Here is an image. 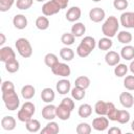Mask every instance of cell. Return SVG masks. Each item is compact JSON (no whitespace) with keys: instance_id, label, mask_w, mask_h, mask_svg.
<instances>
[{"instance_id":"cell-1","label":"cell","mask_w":134,"mask_h":134,"mask_svg":"<svg viewBox=\"0 0 134 134\" xmlns=\"http://www.w3.org/2000/svg\"><path fill=\"white\" fill-rule=\"evenodd\" d=\"M118 28H119V21L117 20L116 17L110 16L103 23V25H102V32L105 35V37L113 38V37L116 36V34L118 31Z\"/></svg>"},{"instance_id":"cell-2","label":"cell","mask_w":134,"mask_h":134,"mask_svg":"<svg viewBox=\"0 0 134 134\" xmlns=\"http://www.w3.org/2000/svg\"><path fill=\"white\" fill-rule=\"evenodd\" d=\"M2 99L6 109L9 111H15L20 106V99L15 90L2 92Z\"/></svg>"},{"instance_id":"cell-3","label":"cell","mask_w":134,"mask_h":134,"mask_svg":"<svg viewBox=\"0 0 134 134\" xmlns=\"http://www.w3.org/2000/svg\"><path fill=\"white\" fill-rule=\"evenodd\" d=\"M16 49L18 51V53L24 58V59H27V58H30L31 54H32V47H31V44L30 42L25 39V38H19L17 41H16Z\"/></svg>"},{"instance_id":"cell-4","label":"cell","mask_w":134,"mask_h":134,"mask_svg":"<svg viewBox=\"0 0 134 134\" xmlns=\"http://www.w3.org/2000/svg\"><path fill=\"white\" fill-rule=\"evenodd\" d=\"M51 69V72L54 74V75H58V76H62V77H68L71 73V69L70 67L66 64V63H62V62H59L57 63Z\"/></svg>"},{"instance_id":"cell-5","label":"cell","mask_w":134,"mask_h":134,"mask_svg":"<svg viewBox=\"0 0 134 134\" xmlns=\"http://www.w3.org/2000/svg\"><path fill=\"white\" fill-rule=\"evenodd\" d=\"M109 127V119L106 115H99V117H95L92 120V128L96 131L104 132Z\"/></svg>"},{"instance_id":"cell-6","label":"cell","mask_w":134,"mask_h":134,"mask_svg":"<svg viewBox=\"0 0 134 134\" xmlns=\"http://www.w3.org/2000/svg\"><path fill=\"white\" fill-rule=\"evenodd\" d=\"M60 10H61V7H60L53 0H50V1L45 2V3L43 4V6H42V13H43V15L46 16V17L55 15V14H58Z\"/></svg>"},{"instance_id":"cell-7","label":"cell","mask_w":134,"mask_h":134,"mask_svg":"<svg viewBox=\"0 0 134 134\" xmlns=\"http://www.w3.org/2000/svg\"><path fill=\"white\" fill-rule=\"evenodd\" d=\"M106 17V13L103 8L100 7H93L89 12V18L92 22L94 23H99L102 22Z\"/></svg>"},{"instance_id":"cell-8","label":"cell","mask_w":134,"mask_h":134,"mask_svg":"<svg viewBox=\"0 0 134 134\" xmlns=\"http://www.w3.org/2000/svg\"><path fill=\"white\" fill-rule=\"evenodd\" d=\"M120 24L126 28H134V12H125L120 15Z\"/></svg>"},{"instance_id":"cell-9","label":"cell","mask_w":134,"mask_h":134,"mask_svg":"<svg viewBox=\"0 0 134 134\" xmlns=\"http://www.w3.org/2000/svg\"><path fill=\"white\" fill-rule=\"evenodd\" d=\"M42 117L46 120H53L57 117V107L48 104L42 109Z\"/></svg>"},{"instance_id":"cell-10","label":"cell","mask_w":134,"mask_h":134,"mask_svg":"<svg viewBox=\"0 0 134 134\" xmlns=\"http://www.w3.org/2000/svg\"><path fill=\"white\" fill-rule=\"evenodd\" d=\"M12 59H16L15 50L9 46L1 47V49H0V61L5 63V62H7Z\"/></svg>"},{"instance_id":"cell-11","label":"cell","mask_w":134,"mask_h":134,"mask_svg":"<svg viewBox=\"0 0 134 134\" xmlns=\"http://www.w3.org/2000/svg\"><path fill=\"white\" fill-rule=\"evenodd\" d=\"M119 103L126 109H130L134 105V96L130 92H121L119 95Z\"/></svg>"},{"instance_id":"cell-12","label":"cell","mask_w":134,"mask_h":134,"mask_svg":"<svg viewBox=\"0 0 134 134\" xmlns=\"http://www.w3.org/2000/svg\"><path fill=\"white\" fill-rule=\"evenodd\" d=\"M55 89L59 92V94L65 95V94H67L71 90V84H70L69 80H67V79L64 77V79L58 81V83L55 85Z\"/></svg>"},{"instance_id":"cell-13","label":"cell","mask_w":134,"mask_h":134,"mask_svg":"<svg viewBox=\"0 0 134 134\" xmlns=\"http://www.w3.org/2000/svg\"><path fill=\"white\" fill-rule=\"evenodd\" d=\"M82 16V10L79 6H71L66 13V19L69 22H76Z\"/></svg>"},{"instance_id":"cell-14","label":"cell","mask_w":134,"mask_h":134,"mask_svg":"<svg viewBox=\"0 0 134 134\" xmlns=\"http://www.w3.org/2000/svg\"><path fill=\"white\" fill-rule=\"evenodd\" d=\"M120 54L117 53L116 51H113V50H109L106 55H105V62L107 63V65L109 66H116L119 61H120Z\"/></svg>"},{"instance_id":"cell-15","label":"cell","mask_w":134,"mask_h":134,"mask_svg":"<svg viewBox=\"0 0 134 134\" xmlns=\"http://www.w3.org/2000/svg\"><path fill=\"white\" fill-rule=\"evenodd\" d=\"M13 24L17 29H24L28 24V20L24 15L18 14L13 18Z\"/></svg>"},{"instance_id":"cell-16","label":"cell","mask_w":134,"mask_h":134,"mask_svg":"<svg viewBox=\"0 0 134 134\" xmlns=\"http://www.w3.org/2000/svg\"><path fill=\"white\" fill-rule=\"evenodd\" d=\"M71 110L69 108H67L66 106L60 104L58 107H57V117H59L61 120H67L70 118V115H71Z\"/></svg>"},{"instance_id":"cell-17","label":"cell","mask_w":134,"mask_h":134,"mask_svg":"<svg viewBox=\"0 0 134 134\" xmlns=\"http://www.w3.org/2000/svg\"><path fill=\"white\" fill-rule=\"evenodd\" d=\"M16 125H17V121H16L15 117H13V116H4L1 119V127L5 131L14 130L16 128Z\"/></svg>"},{"instance_id":"cell-18","label":"cell","mask_w":134,"mask_h":134,"mask_svg":"<svg viewBox=\"0 0 134 134\" xmlns=\"http://www.w3.org/2000/svg\"><path fill=\"white\" fill-rule=\"evenodd\" d=\"M120 57L126 61H132L134 59V46L128 44L124 46L120 50Z\"/></svg>"},{"instance_id":"cell-19","label":"cell","mask_w":134,"mask_h":134,"mask_svg":"<svg viewBox=\"0 0 134 134\" xmlns=\"http://www.w3.org/2000/svg\"><path fill=\"white\" fill-rule=\"evenodd\" d=\"M41 98H42L43 102H45V103H47V104H50V103H52V102L54 100V98H55V93H54V91H53L51 88H49V87L44 88V89L42 90V92H41Z\"/></svg>"},{"instance_id":"cell-20","label":"cell","mask_w":134,"mask_h":134,"mask_svg":"<svg viewBox=\"0 0 134 134\" xmlns=\"http://www.w3.org/2000/svg\"><path fill=\"white\" fill-rule=\"evenodd\" d=\"M118 112H119V110L116 109L115 105L113 103H111V102H108V110H107V114H106L108 119L112 120V121H117Z\"/></svg>"},{"instance_id":"cell-21","label":"cell","mask_w":134,"mask_h":134,"mask_svg":"<svg viewBox=\"0 0 134 134\" xmlns=\"http://www.w3.org/2000/svg\"><path fill=\"white\" fill-rule=\"evenodd\" d=\"M35 94H36V89H35V87L32 85H29V84L25 85L21 89V95H22V97L24 99L29 100L35 96Z\"/></svg>"},{"instance_id":"cell-22","label":"cell","mask_w":134,"mask_h":134,"mask_svg":"<svg viewBox=\"0 0 134 134\" xmlns=\"http://www.w3.org/2000/svg\"><path fill=\"white\" fill-rule=\"evenodd\" d=\"M59 131H60L59 125L53 120H49V122L41 130V133L42 134H57L59 133Z\"/></svg>"},{"instance_id":"cell-23","label":"cell","mask_w":134,"mask_h":134,"mask_svg":"<svg viewBox=\"0 0 134 134\" xmlns=\"http://www.w3.org/2000/svg\"><path fill=\"white\" fill-rule=\"evenodd\" d=\"M86 31V26L84 25V23L82 22H75L72 27H71V34L75 37V38H80L82 37Z\"/></svg>"},{"instance_id":"cell-24","label":"cell","mask_w":134,"mask_h":134,"mask_svg":"<svg viewBox=\"0 0 134 134\" xmlns=\"http://www.w3.org/2000/svg\"><path fill=\"white\" fill-rule=\"evenodd\" d=\"M60 57L62 60H64L65 62H69V61H72L73 58H74V51L69 48L68 46H65L63 47L61 50H60Z\"/></svg>"},{"instance_id":"cell-25","label":"cell","mask_w":134,"mask_h":134,"mask_svg":"<svg viewBox=\"0 0 134 134\" xmlns=\"http://www.w3.org/2000/svg\"><path fill=\"white\" fill-rule=\"evenodd\" d=\"M77 114L82 118H87L92 114V107L89 104H82L77 109Z\"/></svg>"},{"instance_id":"cell-26","label":"cell","mask_w":134,"mask_h":134,"mask_svg":"<svg viewBox=\"0 0 134 134\" xmlns=\"http://www.w3.org/2000/svg\"><path fill=\"white\" fill-rule=\"evenodd\" d=\"M25 127H26V130L30 133H37L40 131L41 129V124L38 119H35V118H31L30 120H28L27 122H25Z\"/></svg>"},{"instance_id":"cell-27","label":"cell","mask_w":134,"mask_h":134,"mask_svg":"<svg viewBox=\"0 0 134 134\" xmlns=\"http://www.w3.org/2000/svg\"><path fill=\"white\" fill-rule=\"evenodd\" d=\"M85 90H86V89H84V88L74 86V87L70 90V93H71L72 98L75 99V100H82V99L85 97V95H86Z\"/></svg>"},{"instance_id":"cell-28","label":"cell","mask_w":134,"mask_h":134,"mask_svg":"<svg viewBox=\"0 0 134 134\" xmlns=\"http://www.w3.org/2000/svg\"><path fill=\"white\" fill-rule=\"evenodd\" d=\"M108 110V102L98 100L94 105V111L97 115H106Z\"/></svg>"},{"instance_id":"cell-29","label":"cell","mask_w":134,"mask_h":134,"mask_svg":"<svg viewBox=\"0 0 134 134\" xmlns=\"http://www.w3.org/2000/svg\"><path fill=\"white\" fill-rule=\"evenodd\" d=\"M132 38H133L132 34L127 31V30H121L117 34V40L121 44H126V45L129 44L132 41Z\"/></svg>"},{"instance_id":"cell-30","label":"cell","mask_w":134,"mask_h":134,"mask_svg":"<svg viewBox=\"0 0 134 134\" xmlns=\"http://www.w3.org/2000/svg\"><path fill=\"white\" fill-rule=\"evenodd\" d=\"M19 67H20V64L17 61V59H12L5 62V69L9 73H16L19 70Z\"/></svg>"},{"instance_id":"cell-31","label":"cell","mask_w":134,"mask_h":134,"mask_svg":"<svg viewBox=\"0 0 134 134\" xmlns=\"http://www.w3.org/2000/svg\"><path fill=\"white\" fill-rule=\"evenodd\" d=\"M36 26L40 30H45L49 27V20L46 16H40L36 19Z\"/></svg>"},{"instance_id":"cell-32","label":"cell","mask_w":134,"mask_h":134,"mask_svg":"<svg viewBox=\"0 0 134 134\" xmlns=\"http://www.w3.org/2000/svg\"><path fill=\"white\" fill-rule=\"evenodd\" d=\"M112 45H113V42H112L111 38H108V37H104V38L99 39V41L97 43V47L99 48V50H110Z\"/></svg>"},{"instance_id":"cell-33","label":"cell","mask_w":134,"mask_h":134,"mask_svg":"<svg viewBox=\"0 0 134 134\" xmlns=\"http://www.w3.org/2000/svg\"><path fill=\"white\" fill-rule=\"evenodd\" d=\"M128 70H129V66H127L126 64L118 63V64L114 67V74H115L117 77H124V76L127 75Z\"/></svg>"},{"instance_id":"cell-34","label":"cell","mask_w":134,"mask_h":134,"mask_svg":"<svg viewBox=\"0 0 134 134\" xmlns=\"http://www.w3.org/2000/svg\"><path fill=\"white\" fill-rule=\"evenodd\" d=\"M74 85L77 86V87H81V88H84V89H87L89 86H90V79L86 75H81V76H77L74 81Z\"/></svg>"},{"instance_id":"cell-35","label":"cell","mask_w":134,"mask_h":134,"mask_svg":"<svg viewBox=\"0 0 134 134\" xmlns=\"http://www.w3.org/2000/svg\"><path fill=\"white\" fill-rule=\"evenodd\" d=\"M44 63H45V65H46L47 67L52 68L57 63H59V59H58V57H57L54 53L49 52V53H47V54L44 57Z\"/></svg>"},{"instance_id":"cell-36","label":"cell","mask_w":134,"mask_h":134,"mask_svg":"<svg viewBox=\"0 0 134 134\" xmlns=\"http://www.w3.org/2000/svg\"><path fill=\"white\" fill-rule=\"evenodd\" d=\"M91 49L89 47H87L85 44H83L82 42L79 44V46L76 47V53L80 58H86L91 53Z\"/></svg>"},{"instance_id":"cell-37","label":"cell","mask_w":134,"mask_h":134,"mask_svg":"<svg viewBox=\"0 0 134 134\" xmlns=\"http://www.w3.org/2000/svg\"><path fill=\"white\" fill-rule=\"evenodd\" d=\"M77 134H90L92 131L91 126L88 122H80L75 129Z\"/></svg>"},{"instance_id":"cell-38","label":"cell","mask_w":134,"mask_h":134,"mask_svg":"<svg viewBox=\"0 0 134 134\" xmlns=\"http://www.w3.org/2000/svg\"><path fill=\"white\" fill-rule=\"evenodd\" d=\"M75 41V37L71 34V32H64L61 37V42L65 45V46H70L74 43Z\"/></svg>"},{"instance_id":"cell-39","label":"cell","mask_w":134,"mask_h":134,"mask_svg":"<svg viewBox=\"0 0 134 134\" xmlns=\"http://www.w3.org/2000/svg\"><path fill=\"white\" fill-rule=\"evenodd\" d=\"M34 4V0H17L16 1V6L18 9L21 10H26L30 8Z\"/></svg>"},{"instance_id":"cell-40","label":"cell","mask_w":134,"mask_h":134,"mask_svg":"<svg viewBox=\"0 0 134 134\" xmlns=\"http://www.w3.org/2000/svg\"><path fill=\"white\" fill-rule=\"evenodd\" d=\"M130 117H131V115H130L129 111H127V110H119L117 122H119V124H121V125H125V124L129 122Z\"/></svg>"},{"instance_id":"cell-41","label":"cell","mask_w":134,"mask_h":134,"mask_svg":"<svg viewBox=\"0 0 134 134\" xmlns=\"http://www.w3.org/2000/svg\"><path fill=\"white\" fill-rule=\"evenodd\" d=\"M32 116H34V115H31L30 113L26 112V111L23 110V109H20V110L18 111V113H17V118H18L20 121H22V122H27L28 120H30V119L32 118Z\"/></svg>"},{"instance_id":"cell-42","label":"cell","mask_w":134,"mask_h":134,"mask_svg":"<svg viewBox=\"0 0 134 134\" xmlns=\"http://www.w3.org/2000/svg\"><path fill=\"white\" fill-rule=\"evenodd\" d=\"M83 44H85L87 47H89L91 50H94L95 46H96V42H95V39L91 36H87V37H84V39L81 41Z\"/></svg>"},{"instance_id":"cell-43","label":"cell","mask_w":134,"mask_h":134,"mask_svg":"<svg viewBox=\"0 0 134 134\" xmlns=\"http://www.w3.org/2000/svg\"><path fill=\"white\" fill-rule=\"evenodd\" d=\"M124 87L129 91H133L134 90V75H127L125 77Z\"/></svg>"},{"instance_id":"cell-44","label":"cell","mask_w":134,"mask_h":134,"mask_svg":"<svg viewBox=\"0 0 134 134\" xmlns=\"http://www.w3.org/2000/svg\"><path fill=\"white\" fill-rule=\"evenodd\" d=\"M129 5L128 0H113V6L117 10H125Z\"/></svg>"},{"instance_id":"cell-45","label":"cell","mask_w":134,"mask_h":134,"mask_svg":"<svg viewBox=\"0 0 134 134\" xmlns=\"http://www.w3.org/2000/svg\"><path fill=\"white\" fill-rule=\"evenodd\" d=\"M15 0H0V10L1 12H7L12 8L14 5Z\"/></svg>"},{"instance_id":"cell-46","label":"cell","mask_w":134,"mask_h":134,"mask_svg":"<svg viewBox=\"0 0 134 134\" xmlns=\"http://www.w3.org/2000/svg\"><path fill=\"white\" fill-rule=\"evenodd\" d=\"M21 109L25 110L26 112L30 113L31 115H34V114H35V112H36V107H35V105H34L31 102H25V103L22 105Z\"/></svg>"},{"instance_id":"cell-47","label":"cell","mask_w":134,"mask_h":134,"mask_svg":"<svg viewBox=\"0 0 134 134\" xmlns=\"http://www.w3.org/2000/svg\"><path fill=\"white\" fill-rule=\"evenodd\" d=\"M12 90H15V85L13 84V82H10V81H4L1 84V91L2 92L12 91Z\"/></svg>"},{"instance_id":"cell-48","label":"cell","mask_w":134,"mask_h":134,"mask_svg":"<svg viewBox=\"0 0 134 134\" xmlns=\"http://www.w3.org/2000/svg\"><path fill=\"white\" fill-rule=\"evenodd\" d=\"M61 104L66 106L67 108H69L71 111H73V109H74V100H72V98H70V97H64L62 99Z\"/></svg>"},{"instance_id":"cell-49","label":"cell","mask_w":134,"mask_h":134,"mask_svg":"<svg viewBox=\"0 0 134 134\" xmlns=\"http://www.w3.org/2000/svg\"><path fill=\"white\" fill-rule=\"evenodd\" d=\"M53 1L61 7V9L66 8L67 5H68V3H69V0H53Z\"/></svg>"},{"instance_id":"cell-50","label":"cell","mask_w":134,"mask_h":134,"mask_svg":"<svg viewBox=\"0 0 134 134\" xmlns=\"http://www.w3.org/2000/svg\"><path fill=\"white\" fill-rule=\"evenodd\" d=\"M108 133L109 134H121V130L117 127H112L108 130Z\"/></svg>"},{"instance_id":"cell-51","label":"cell","mask_w":134,"mask_h":134,"mask_svg":"<svg viewBox=\"0 0 134 134\" xmlns=\"http://www.w3.org/2000/svg\"><path fill=\"white\" fill-rule=\"evenodd\" d=\"M0 38H1V40H0V45H3V44L5 43V41H6L5 35H4L3 32H0Z\"/></svg>"},{"instance_id":"cell-52","label":"cell","mask_w":134,"mask_h":134,"mask_svg":"<svg viewBox=\"0 0 134 134\" xmlns=\"http://www.w3.org/2000/svg\"><path fill=\"white\" fill-rule=\"evenodd\" d=\"M129 70L134 74V60L131 61V63H130V65H129Z\"/></svg>"},{"instance_id":"cell-53","label":"cell","mask_w":134,"mask_h":134,"mask_svg":"<svg viewBox=\"0 0 134 134\" xmlns=\"http://www.w3.org/2000/svg\"><path fill=\"white\" fill-rule=\"evenodd\" d=\"M131 129H132V131L134 132V120L131 122Z\"/></svg>"},{"instance_id":"cell-54","label":"cell","mask_w":134,"mask_h":134,"mask_svg":"<svg viewBox=\"0 0 134 134\" xmlns=\"http://www.w3.org/2000/svg\"><path fill=\"white\" fill-rule=\"evenodd\" d=\"M38 2H43V1H45V0H37Z\"/></svg>"},{"instance_id":"cell-55","label":"cell","mask_w":134,"mask_h":134,"mask_svg":"<svg viewBox=\"0 0 134 134\" xmlns=\"http://www.w3.org/2000/svg\"><path fill=\"white\" fill-rule=\"evenodd\" d=\"M92 1H94V2H98V1H100V0H92Z\"/></svg>"}]
</instances>
